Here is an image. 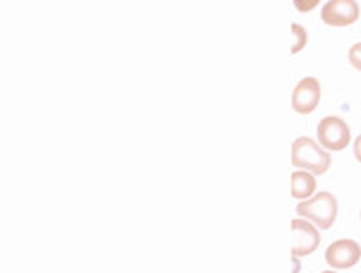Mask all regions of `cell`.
<instances>
[{
  "instance_id": "8",
  "label": "cell",
  "mask_w": 361,
  "mask_h": 273,
  "mask_svg": "<svg viewBox=\"0 0 361 273\" xmlns=\"http://www.w3.org/2000/svg\"><path fill=\"white\" fill-rule=\"evenodd\" d=\"M316 194V178L307 170H295L291 174V195L298 201L312 198Z\"/></svg>"
},
{
  "instance_id": "13",
  "label": "cell",
  "mask_w": 361,
  "mask_h": 273,
  "mask_svg": "<svg viewBox=\"0 0 361 273\" xmlns=\"http://www.w3.org/2000/svg\"><path fill=\"white\" fill-rule=\"evenodd\" d=\"M322 273H336L334 269H327V272H322Z\"/></svg>"
},
{
  "instance_id": "4",
  "label": "cell",
  "mask_w": 361,
  "mask_h": 273,
  "mask_svg": "<svg viewBox=\"0 0 361 273\" xmlns=\"http://www.w3.org/2000/svg\"><path fill=\"white\" fill-rule=\"evenodd\" d=\"M322 102L320 80L314 76H305L296 83L291 95V107L296 114L307 116L318 109Z\"/></svg>"
},
{
  "instance_id": "3",
  "label": "cell",
  "mask_w": 361,
  "mask_h": 273,
  "mask_svg": "<svg viewBox=\"0 0 361 273\" xmlns=\"http://www.w3.org/2000/svg\"><path fill=\"white\" fill-rule=\"evenodd\" d=\"M316 138L329 152H341L350 143V127L341 118L325 116L316 127Z\"/></svg>"
},
{
  "instance_id": "7",
  "label": "cell",
  "mask_w": 361,
  "mask_h": 273,
  "mask_svg": "<svg viewBox=\"0 0 361 273\" xmlns=\"http://www.w3.org/2000/svg\"><path fill=\"white\" fill-rule=\"evenodd\" d=\"M361 246L354 239H340L329 244L325 261L333 269H350L360 262Z\"/></svg>"
},
{
  "instance_id": "5",
  "label": "cell",
  "mask_w": 361,
  "mask_h": 273,
  "mask_svg": "<svg viewBox=\"0 0 361 273\" xmlns=\"http://www.w3.org/2000/svg\"><path fill=\"white\" fill-rule=\"evenodd\" d=\"M322 20L331 28H349L360 20L356 0H329L322 8Z\"/></svg>"
},
{
  "instance_id": "10",
  "label": "cell",
  "mask_w": 361,
  "mask_h": 273,
  "mask_svg": "<svg viewBox=\"0 0 361 273\" xmlns=\"http://www.w3.org/2000/svg\"><path fill=\"white\" fill-rule=\"evenodd\" d=\"M322 0H293V6L298 13H311L320 6Z\"/></svg>"
},
{
  "instance_id": "14",
  "label": "cell",
  "mask_w": 361,
  "mask_h": 273,
  "mask_svg": "<svg viewBox=\"0 0 361 273\" xmlns=\"http://www.w3.org/2000/svg\"><path fill=\"white\" fill-rule=\"evenodd\" d=\"M360 219H361V212H360Z\"/></svg>"
},
{
  "instance_id": "12",
  "label": "cell",
  "mask_w": 361,
  "mask_h": 273,
  "mask_svg": "<svg viewBox=\"0 0 361 273\" xmlns=\"http://www.w3.org/2000/svg\"><path fill=\"white\" fill-rule=\"evenodd\" d=\"M354 157L357 163H361V134L354 140Z\"/></svg>"
},
{
  "instance_id": "2",
  "label": "cell",
  "mask_w": 361,
  "mask_h": 273,
  "mask_svg": "<svg viewBox=\"0 0 361 273\" xmlns=\"http://www.w3.org/2000/svg\"><path fill=\"white\" fill-rule=\"evenodd\" d=\"M296 214L304 219L311 221L320 230H329L336 223L338 199L331 192H318L312 198L300 201L296 205Z\"/></svg>"
},
{
  "instance_id": "1",
  "label": "cell",
  "mask_w": 361,
  "mask_h": 273,
  "mask_svg": "<svg viewBox=\"0 0 361 273\" xmlns=\"http://www.w3.org/2000/svg\"><path fill=\"white\" fill-rule=\"evenodd\" d=\"M291 165L296 170H307L314 176H324L331 169V152L312 138L300 136L291 145Z\"/></svg>"
},
{
  "instance_id": "11",
  "label": "cell",
  "mask_w": 361,
  "mask_h": 273,
  "mask_svg": "<svg viewBox=\"0 0 361 273\" xmlns=\"http://www.w3.org/2000/svg\"><path fill=\"white\" fill-rule=\"evenodd\" d=\"M349 63L361 73V42H356L349 49Z\"/></svg>"
},
{
  "instance_id": "9",
  "label": "cell",
  "mask_w": 361,
  "mask_h": 273,
  "mask_svg": "<svg viewBox=\"0 0 361 273\" xmlns=\"http://www.w3.org/2000/svg\"><path fill=\"white\" fill-rule=\"evenodd\" d=\"M291 33H293V47H291V53H293V54H298L300 51H302L305 46H307V42H309L307 30H305L304 25L293 24V25H291Z\"/></svg>"
},
{
  "instance_id": "6",
  "label": "cell",
  "mask_w": 361,
  "mask_h": 273,
  "mask_svg": "<svg viewBox=\"0 0 361 273\" xmlns=\"http://www.w3.org/2000/svg\"><path fill=\"white\" fill-rule=\"evenodd\" d=\"M293 232V257H307L320 246V232L318 226L309 223L304 217L291 221Z\"/></svg>"
}]
</instances>
